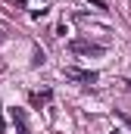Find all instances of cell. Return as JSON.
Here are the masks:
<instances>
[{
  "mask_svg": "<svg viewBox=\"0 0 131 134\" xmlns=\"http://www.w3.org/2000/svg\"><path fill=\"white\" fill-rule=\"evenodd\" d=\"M0 134H6V125H3V122H0Z\"/></svg>",
  "mask_w": 131,
  "mask_h": 134,
  "instance_id": "8",
  "label": "cell"
},
{
  "mask_svg": "<svg viewBox=\"0 0 131 134\" xmlns=\"http://www.w3.org/2000/svg\"><path fill=\"white\" fill-rule=\"evenodd\" d=\"M50 100H53V91H50V87H44V91H31V94H28V103H31V109H44Z\"/></svg>",
  "mask_w": 131,
  "mask_h": 134,
  "instance_id": "4",
  "label": "cell"
},
{
  "mask_svg": "<svg viewBox=\"0 0 131 134\" xmlns=\"http://www.w3.org/2000/svg\"><path fill=\"white\" fill-rule=\"evenodd\" d=\"M66 78L69 81H81V84H97V72H91V69H75V66H69L66 69Z\"/></svg>",
  "mask_w": 131,
  "mask_h": 134,
  "instance_id": "2",
  "label": "cell"
},
{
  "mask_svg": "<svg viewBox=\"0 0 131 134\" xmlns=\"http://www.w3.org/2000/svg\"><path fill=\"white\" fill-rule=\"evenodd\" d=\"M3 41H6V37H3V34H0V44H3Z\"/></svg>",
  "mask_w": 131,
  "mask_h": 134,
  "instance_id": "10",
  "label": "cell"
},
{
  "mask_svg": "<svg viewBox=\"0 0 131 134\" xmlns=\"http://www.w3.org/2000/svg\"><path fill=\"white\" fill-rule=\"evenodd\" d=\"M109 134H119V131H109Z\"/></svg>",
  "mask_w": 131,
  "mask_h": 134,
  "instance_id": "11",
  "label": "cell"
},
{
  "mask_svg": "<svg viewBox=\"0 0 131 134\" xmlns=\"http://www.w3.org/2000/svg\"><path fill=\"white\" fill-rule=\"evenodd\" d=\"M3 72H6V66H3V63H0V75H3Z\"/></svg>",
  "mask_w": 131,
  "mask_h": 134,
  "instance_id": "9",
  "label": "cell"
},
{
  "mask_svg": "<svg viewBox=\"0 0 131 134\" xmlns=\"http://www.w3.org/2000/svg\"><path fill=\"white\" fill-rule=\"evenodd\" d=\"M13 6L16 9H25V0H13Z\"/></svg>",
  "mask_w": 131,
  "mask_h": 134,
  "instance_id": "6",
  "label": "cell"
},
{
  "mask_svg": "<svg viewBox=\"0 0 131 134\" xmlns=\"http://www.w3.org/2000/svg\"><path fill=\"white\" fill-rule=\"evenodd\" d=\"M69 50H72L75 56H100V53H103V47H100V44L84 41V37H72V41H69Z\"/></svg>",
  "mask_w": 131,
  "mask_h": 134,
  "instance_id": "1",
  "label": "cell"
},
{
  "mask_svg": "<svg viewBox=\"0 0 131 134\" xmlns=\"http://www.w3.org/2000/svg\"><path fill=\"white\" fill-rule=\"evenodd\" d=\"M116 115H119L122 122H128V125H131V115H125V112H116Z\"/></svg>",
  "mask_w": 131,
  "mask_h": 134,
  "instance_id": "7",
  "label": "cell"
},
{
  "mask_svg": "<svg viewBox=\"0 0 131 134\" xmlns=\"http://www.w3.org/2000/svg\"><path fill=\"white\" fill-rule=\"evenodd\" d=\"M31 66H44V50H34V59H31Z\"/></svg>",
  "mask_w": 131,
  "mask_h": 134,
  "instance_id": "5",
  "label": "cell"
},
{
  "mask_svg": "<svg viewBox=\"0 0 131 134\" xmlns=\"http://www.w3.org/2000/svg\"><path fill=\"white\" fill-rule=\"evenodd\" d=\"M6 112H9V122L16 125V134H28V119H25V109H19V106H9Z\"/></svg>",
  "mask_w": 131,
  "mask_h": 134,
  "instance_id": "3",
  "label": "cell"
}]
</instances>
